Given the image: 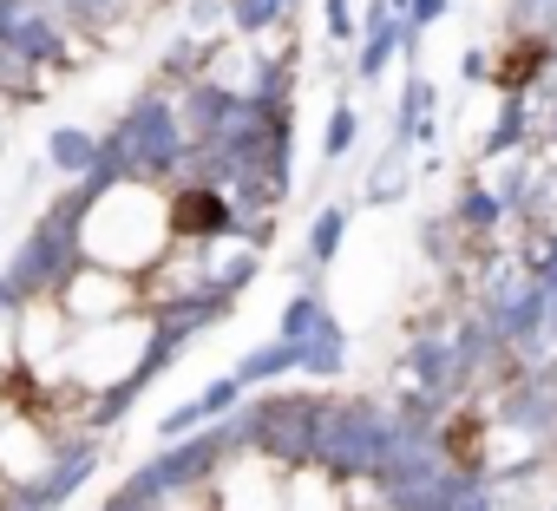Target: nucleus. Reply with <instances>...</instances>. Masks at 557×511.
Returning <instances> with one entry per match:
<instances>
[{
  "label": "nucleus",
  "instance_id": "9b49d317",
  "mask_svg": "<svg viewBox=\"0 0 557 511\" xmlns=\"http://www.w3.org/2000/svg\"><path fill=\"white\" fill-rule=\"evenodd\" d=\"M355 145H361V112H355L348 99H335V112H329V138H322V158L342 164Z\"/></svg>",
  "mask_w": 557,
  "mask_h": 511
},
{
  "label": "nucleus",
  "instance_id": "ddd939ff",
  "mask_svg": "<svg viewBox=\"0 0 557 511\" xmlns=\"http://www.w3.org/2000/svg\"><path fill=\"white\" fill-rule=\"evenodd\" d=\"M243 394H249V387H243L236 374H216V381L197 394V407H203V420H223V413H236V407H243Z\"/></svg>",
  "mask_w": 557,
  "mask_h": 511
},
{
  "label": "nucleus",
  "instance_id": "0eeeda50",
  "mask_svg": "<svg viewBox=\"0 0 557 511\" xmlns=\"http://www.w3.org/2000/svg\"><path fill=\"white\" fill-rule=\"evenodd\" d=\"M275 335H289L296 348H315V341H335L342 322H335V309L322 302V289L309 283V289H296V296L283 302V322H275Z\"/></svg>",
  "mask_w": 557,
  "mask_h": 511
},
{
  "label": "nucleus",
  "instance_id": "f8f14e48",
  "mask_svg": "<svg viewBox=\"0 0 557 511\" xmlns=\"http://www.w3.org/2000/svg\"><path fill=\"white\" fill-rule=\"evenodd\" d=\"M433 105H440L433 79H426V73H407V92H400V105H394V132H407L413 119H433Z\"/></svg>",
  "mask_w": 557,
  "mask_h": 511
},
{
  "label": "nucleus",
  "instance_id": "2eb2a0df",
  "mask_svg": "<svg viewBox=\"0 0 557 511\" xmlns=\"http://www.w3.org/2000/svg\"><path fill=\"white\" fill-rule=\"evenodd\" d=\"M459 73H466L472 86H485V79H492V53H485V47H472V53L459 60Z\"/></svg>",
  "mask_w": 557,
  "mask_h": 511
},
{
  "label": "nucleus",
  "instance_id": "7ed1b4c3",
  "mask_svg": "<svg viewBox=\"0 0 557 511\" xmlns=\"http://www.w3.org/2000/svg\"><path fill=\"white\" fill-rule=\"evenodd\" d=\"M283 478H289V465L269 452H223L210 472V504L216 511H289Z\"/></svg>",
  "mask_w": 557,
  "mask_h": 511
},
{
  "label": "nucleus",
  "instance_id": "9d476101",
  "mask_svg": "<svg viewBox=\"0 0 557 511\" xmlns=\"http://www.w3.org/2000/svg\"><path fill=\"white\" fill-rule=\"evenodd\" d=\"M407 138L394 132V145L381 151V164H374V177H368V203H394V197H407V184H413V171H407Z\"/></svg>",
  "mask_w": 557,
  "mask_h": 511
},
{
  "label": "nucleus",
  "instance_id": "6e6552de",
  "mask_svg": "<svg viewBox=\"0 0 557 511\" xmlns=\"http://www.w3.org/2000/svg\"><path fill=\"white\" fill-rule=\"evenodd\" d=\"M283 491H289V511H348V504H342V472H335V465H322V459L289 465Z\"/></svg>",
  "mask_w": 557,
  "mask_h": 511
},
{
  "label": "nucleus",
  "instance_id": "f03ea898",
  "mask_svg": "<svg viewBox=\"0 0 557 511\" xmlns=\"http://www.w3.org/2000/svg\"><path fill=\"white\" fill-rule=\"evenodd\" d=\"M151 341H158V315H151V309L112 315V322H86V328H73V341H66V381L86 387V394L132 387V381H138V361L151 354ZM132 394H138V387H132Z\"/></svg>",
  "mask_w": 557,
  "mask_h": 511
},
{
  "label": "nucleus",
  "instance_id": "f257e3e1",
  "mask_svg": "<svg viewBox=\"0 0 557 511\" xmlns=\"http://www.w3.org/2000/svg\"><path fill=\"white\" fill-rule=\"evenodd\" d=\"M79 190V256L125 276H145L158 256L177 242L171 223V184L125 177V171H92Z\"/></svg>",
  "mask_w": 557,
  "mask_h": 511
},
{
  "label": "nucleus",
  "instance_id": "1a4fd4ad",
  "mask_svg": "<svg viewBox=\"0 0 557 511\" xmlns=\"http://www.w3.org/2000/svg\"><path fill=\"white\" fill-rule=\"evenodd\" d=\"M249 394L256 387H275V381H289V374H302V348L289 341V335H275V341H262V348H249L236 367H230Z\"/></svg>",
  "mask_w": 557,
  "mask_h": 511
},
{
  "label": "nucleus",
  "instance_id": "423d86ee",
  "mask_svg": "<svg viewBox=\"0 0 557 511\" xmlns=\"http://www.w3.org/2000/svg\"><path fill=\"white\" fill-rule=\"evenodd\" d=\"M348 223H355V203H322V210H315V223H309V236H302V256H296V270H302L309 283L335 263V256H342Z\"/></svg>",
  "mask_w": 557,
  "mask_h": 511
},
{
  "label": "nucleus",
  "instance_id": "dca6fc26",
  "mask_svg": "<svg viewBox=\"0 0 557 511\" xmlns=\"http://www.w3.org/2000/svg\"><path fill=\"white\" fill-rule=\"evenodd\" d=\"M550 511H557V504H550Z\"/></svg>",
  "mask_w": 557,
  "mask_h": 511
},
{
  "label": "nucleus",
  "instance_id": "39448f33",
  "mask_svg": "<svg viewBox=\"0 0 557 511\" xmlns=\"http://www.w3.org/2000/svg\"><path fill=\"white\" fill-rule=\"evenodd\" d=\"M40 158L53 164V177H60V184H86L92 171H112L106 138H99V132H86V125H60V132L47 138V151H40Z\"/></svg>",
  "mask_w": 557,
  "mask_h": 511
},
{
  "label": "nucleus",
  "instance_id": "4468645a",
  "mask_svg": "<svg viewBox=\"0 0 557 511\" xmlns=\"http://www.w3.org/2000/svg\"><path fill=\"white\" fill-rule=\"evenodd\" d=\"M322 14H329V40H335V47H355V40H361L355 0H322Z\"/></svg>",
  "mask_w": 557,
  "mask_h": 511
},
{
  "label": "nucleus",
  "instance_id": "20e7f679",
  "mask_svg": "<svg viewBox=\"0 0 557 511\" xmlns=\"http://www.w3.org/2000/svg\"><path fill=\"white\" fill-rule=\"evenodd\" d=\"M53 302L73 315V328H86V322H112V315H132V309H145V283L138 276H125V270H106V263H79L66 270V283L53 289Z\"/></svg>",
  "mask_w": 557,
  "mask_h": 511
}]
</instances>
